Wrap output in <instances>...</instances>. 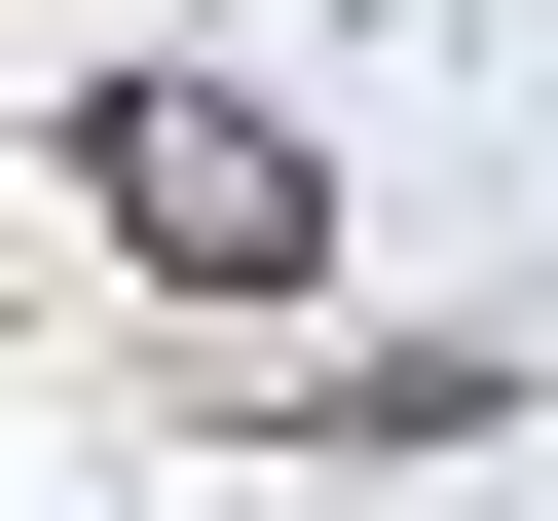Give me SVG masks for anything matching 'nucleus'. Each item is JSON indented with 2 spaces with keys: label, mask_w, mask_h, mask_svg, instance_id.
Returning <instances> with one entry per match:
<instances>
[{
  "label": "nucleus",
  "mask_w": 558,
  "mask_h": 521,
  "mask_svg": "<svg viewBox=\"0 0 558 521\" xmlns=\"http://www.w3.org/2000/svg\"><path fill=\"white\" fill-rule=\"evenodd\" d=\"M149 260H186V299H299V260H336V186H299V112H223V75H112V149H75Z\"/></svg>",
  "instance_id": "obj_1"
}]
</instances>
